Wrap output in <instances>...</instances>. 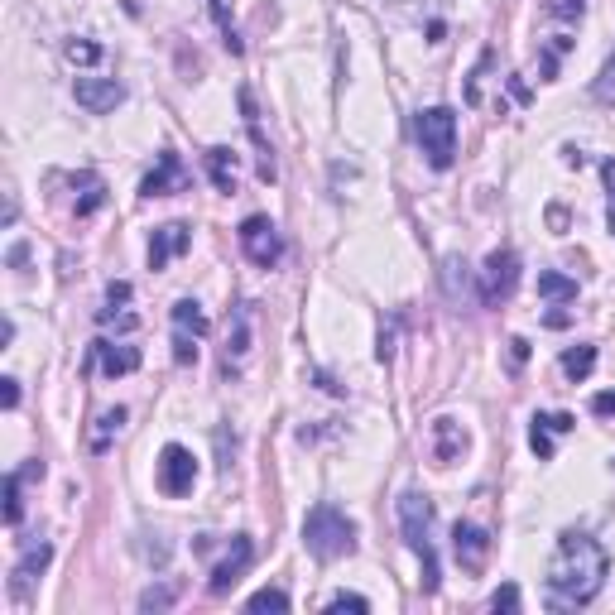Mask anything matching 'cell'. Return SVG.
I'll list each match as a JSON object with an SVG mask.
<instances>
[{
	"label": "cell",
	"instance_id": "obj_29",
	"mask_svg": "<svg viewBox=\"0 0 615 615\" xmlns=\"http://www.w3.org/2000/svg\"><path fill=\"white\" fill-rule=\"evenodd\" d=\"M173 596H178L173 587H149L145 596H140V611H169Z\"/></svg>",
	"mask_w": 615,
	"mask_h": 615
},
{
	"label": "cell",
	"instance_id": "obj_23",
	"mask_svg": "<svg viewBox=\"0 0 615 615\" xmlns=\"http://www.w3.org/2000/svg\"><path fill=\"white\" fill-rule=\"evenodd\" d=\"M246 611H289V591H279V587L255 591V596L246 601Z\"/></svg>",
	"mask_w": 615,
	"mask_h": 615
},
{
	"label": "cell",
	"instance_id": "obj_30",
	"mask_svg": "<svg viewBox=\"0 0 615 615\" xmlns=\"http://www.w3.org/2000/svg\"><path fill=\"white\" fill-rule=\"evenodd\" d=\"M327 611H370V601L356 596V591H337V596L327 601Z\"/></svg>",
	"mask_w": 615,
	"mask_h": 615
},
{
	"label": "cell",
	"instance_id": "obj_8",
	"mask_svg": "<svg viewBox=\"0 0 615 615\" xmlns=\"http://www.w3.org/2000/svg\"><path fill=\"white\" fill-rule=\"evenodd\" d=\"M73 97L82 111H92V116H106V111H116L125 101V87L116 77H77L73 82Z\"/></svg>",
	"mask_w": 615,
	"mask_h": 615
},
{
	"label": "cell",
	"instance_id": "obj_27",
	"mask_svg": "<svg viewBox=\"0 0 615 615\" xmlns=\"http://www.w3.org/2000/svg\"><path fill=\"white\" fill-rule=\"evenodd\" d=\"M25 515V500H20V476H5V519L10 524H20Z\"/></svg>",
	"mask_w": 615,
	"mask_h": 615
},
{
	"label": "cell",
	"instance_id": "obj_26",
	"mask_svg": "<svg viewBox=\"0 0 615 615\" xmlns=\"http://www.w3.org/2000/svg\"><path fill=\"white\" fill-rule=\"evenodd\" d=\"M68 63H82V68H92V63H101V44H92V39H73L68 44Z\"/></svg>",
	"mask_w": 615,
	"mask_h": 615
},
{
	"label": "cell",
	"instance_id": "obj_7",
	"mask_svg": "<svg viewBox=\"0 0 615 615\" xmlns=\"http://www.w3.org/2000/svg\"><path fill=\"white\" fill-rule=\"evenodd\" d=\"M515 279H519L515 250H495V255H486V270H481V298H486V303H505V298L515 294Z\"/></svg>",
	"mask_w": 615,
	"mask_h": 615
},
{
	"label": "cell",
	"instance_id": "obj_2",
	"mask_svg": "<svg viewBox=\"0 0 615 615\" xmlns=\"http://www.w3.org/2000/svg\"><path fill=\"white\" fill-rule=\"evenodd\" d=\"M303 543H308L313 558L337 563V558H346V553L356 548V524H351L337 505H313L308 519H303Z\"/></svg>",
	"mask_w": 615,
	"mask_h": 615
},
{
	"label": "cell",
	"instance_id": "obj_14",
	"mask_svg": "<svg viewBox=\"0 0 615 615\" xmlns=\"http://www.w3.org/2000/svg\"><path fill=\"white\" fill-rule=\"evenodd\" d=\"M462 452H467V428H462L457 419H438V423H433V457L447 467V462H457Z\"/></svg>",
	"mask_w": 615,
	"mask_h": 615
},
{
	"label": "cell",
	"instance_id": "obj_31",
	"mask_svg": "<svg viewBox=\"0 0 615 615\" xmlns=\"http://www.w3.org/2000/svg\"><path fill=\"white\" fill-rule=\"evenodd\" d=\"M587 10V0H548V15L553 20H577Z\"/></svg>",
	"mask_w": 615,
	"mask_h": 615
},
{
	"label": "cell",
	"instance_id": "obj_24",
	"mask_svg": "<svg viewBox=\"0 0 615 615\" xmlns=\"http://www.w3.org/2000/svg\"><path fill=\"white\" fill-rule=\"evenodd\" d=\"M591 97L601 101V106H615V53L606 58V68H601V77L591 82Z\"/></svg>",
	"mask_w": 615,
	"mask_h": 615
},
{
	"label": "cell",
	"instance_id": "obj_17",
	"mask_svg": "<svg viewBox=\"0 0 615 615\" xmlns=\"http://www.w3.org/2000/svg\"><path fill=\"white\" fill-rule=\"evenodd\" d=\"M173 332H183V337H207V313L197 308L193 298H183V303L173 308Z\"/></svg>",
	"mask_w": 615,
	"mask_h": 615
},
{
	"label": "cell",
	"instance_id": "obj_19",
	"mask_svg": "<svg viewBox=\"0 0 615 615\" xmlns=\"http://www.w3.org/2000/svg\"><path fill=\"white\" fill-rule=\"evenodd\" d=\"M207 173H212V183L222 193H236V159H231V149H212L207 154Z\"/></svg>",
	"mask_w": 615,
	"mask_h": 615
},
{
	"label": "cell",
	"instance_id": "obj_33",
	"mask_svg": "<svg viewBox=\"0 0 615 615\" xmlns=\"http://www.w3.org/2000/svg\"><path fill=\"white\" fill-rule=\"evenodd\" d=\"M591 414H596V419H615V390L591 394Z\"/></svg>",
	"mask_w": 615,
	"mask_h": 615
},
{
	"label": "cell",
	"instance_id": "obj_9",
	"mask_svg": "<svg viewBox=\"0 0 615 615\" xmlns=\"http://www.w3.org/2000/svg\"><path fill=\"white\" fill-rule=\"evenodd\" d=\"M250 558H255V543H250L246 534H236V539H231V553H226L222 563L212 567V591H217V596H226V591H231L236 582H241V577H246Z\"/></svg>",
	"mask_w": 615,
	"mask_h": 615
},
{
	"label": "cell",
	"instance_id": "obj_4",
	"mask_svg": "<svg viewBox=\"0 0 615 615\" xmlns=\"http://www.w3.org/2000/svg\"><path fill=\"white\" fill-rule=\"evenodd\" d=\"M414 135H419V145H423V154H428L433 169H447V164H452V154H457V116H452L447 106L419 111Z\"/></svg>",
	"mask_w": 615,
	"mask_h": 615
},
{
	"label": "cell",
	"instance_id": "obj_13",
	"mask_svg": "<svg viewBox=\"0 0 615 615\" xmlns=\"http://www.w3.org/2000/svg\"><path fill=\"white\" fill-rule=\"evenodd\" d=\"M188 241H193V236H188V226H159V231H154V241H149V265H154V270H164L173 255H183V250H188Z\"/></svg>",
	"mask_w": 615,
	"mask_h": 615
},
{
	"label": "cell",
	"instance_id": "obj_28",
	"mask_svg": "<svg viewBox=\"0 0 615 615\" xmlns=\"http://www.w3.org/2000/svg\"><path fill=\"white\" fill-rule=\"evenodd\" d=\"M121 423H125V409H111V414H101V428L97 433H92V447H106V438H111V433H121Z\"/></svg>",
	"mask_w": 615,
	"mask_h": 615
},
{
	"label": "cell",
	"instance_id": "obj_3",
	"mask_svg": "<svg viewBox=\"0 0 615 615\" xmlns=\"http://www.w3.org/2000/svg\"><path fill=\"white\" fill-rule=\"evenodd\" d=\"M399 529H404V543L423 558V587L438 591V553H433V505H428V495L419 491L399 495Z\"/></svg>",
	"mask_w": 615,
	"mask_h": 615
},
{
	"label": "cell",
	"instance_id": "obj_25",
	"mask_svg": "<svg viewBox=\"0 0 615 615\" xmlns=\"http://www.w3.org/2000/svg\"><path fill=\"white\" fill-rule=\"evenodd\" d=\"M212 5V15H217V25H222V44L231 53H241V34H236V25H231V10H226V0H207Z\"/></svg>",
	"mask_w": 615,
	"mask_h": 615
},
{
	"label": "cell",
	"instance_id": "obj_37",
	"mask_svg": "<svg viewBox=\"0 0 615 615\" xmlns=\"http://www.w3.org/2000/svg\"><path fill=\"white\" fill-rule=\"evenodd\" d=\"M106 294H111V303H125V298H130V284H111Z\"/></svg>",
	"mask_w": 615,
	"mask_h": 615
},
{
	"label": "cell",
	"instance_id": "obj_11",
	"mask_svg": "<svg viewBox=\"0 0 615 615\" xmlns=\"http://www.w3.org/2000/svg\"><path fill=\"white\" fill-rule=\"evenodd\" d=\"M250 327H255V313H250V303H236L231 308V332H226V370L231 366H241L250 356Z\"/></svg>",
	"mask_w": 615,
	"mask_h": 615
},
{
	"label": "cell",
	"instance_id": "obj_12",
	"mask_svg": "<svg viewBox=\"0 0 615 615\" xmlns=\"http://www.w3.org/2000/svg\"><path fill=\"white\" fill-rule=\"evenodd\" d=\"M183 183H188V173H183V164H178V154H159V169L140 183V193H145V197H164V193H178Z\"/></svg>",
	"mask_w": 615,
	"mask_h": 615
},
{
	"label": "cell",
	"instance_id": "obj_6",
	"mask_svg": "<svg viewBox=\"0 0 615 615\" xmlns=\"http://www.w3.org/2000/svg\"><path fill=\"white\" fill-rule=\"evenodd\" d=\"M241 250H246L250 265L274 270V265L284 260V236H279V226H274L270 217H246V222H241Z\"/></svg>",
	"mask_w": 615,
	"mask_h": 615
},
{
	"label": "cell",
	"instance_id": "obj_16",
	"mask_svg": "<svg viewBox=\"0 0 615 615\" xmlns=\"http://www.w3.org/2000/svg\"><path fill=\"white\" fill-rule=\"evenodd\" d=\"M97 361H101V375H130V370H140V351L135 346L97 342Z\"/></svg>",
	"mask_w": 615,
	"mask_h": 615
},
{
	"label": "cell",
	"instance_id": "obj_32",
	"mask_svg": "<svg viewBox=\"0 0 615 615\" xmlns=\"http://www.w3.org/2000/svg\"><path fill=\"white\" fill-rule=\"evenodd\" d=\"M197 337H183V332H173V361L178 366H188V361H197Z\"/></svg>",
	"mask_w": 615,
	"mask_h": 615
},
{
	"label": "cell",
	"instance_id": "obj_22",
	"mask_svg": "<svg viewBox=\"0 0 615 615\" xmlns=\"http://www.w3.org/2000/svg\"><path fill=\"white\" fill-rule=\"evenodd\" d=\"M49 553H53L49 543H39V548H29V553H25V563L15 567V591H25L29 582H34V572H44V563H49Z\"/></svg>",
	"mask_w": 615,
	"mask_h": 615
},
{
	"label": "cell",
	"instance_id": "obj_21",
	"mask_svg": "<svg viewBox=\"0 0 615 615\" xmlns=\"http://www.w3.org/2000/svg\"><path fill=\"white\" fill-rule=\"evenodd\" d=\"M591 370H596V346H572V351H563V375L567 380H587Z\"/></svg>",
	"mask_w": 615,
	"mask_h": 615
},
{
	"label": "cell",
	"instance_id": "obj_20",
	"mask_svg": "<svg viewBox=\"0 0 615 615\" xmlns=\"http://www.w3.org/2000/svg\"><path fill=\"white\" fill-rule=\"evenodd\" d=\"M539 298H548V303H572L577 298V279H567V274H539Z\"/></svg>",
	"mask_w": 615,
	"mask_h": 615
},
{
	"label": "cell",
	"instance_id": "obj_5",
	"mask_svg": "<svg viewBox=\"0 0 615 615\" xmlns=\"http://www.w3.org/2000/svg\"><path fill=\"white\" fill-rule=\"evenodd\" d=\"M154 486L169 495V500L193 495V486H197V457L183 443H169L164 452H159V462H154Z\"/></svg>",
	"mask_w": 615,
	"mask_h": 615
},
{
	"label": "cell",
	"instance_id": "obj_34",
	"mask_svg": "<svg viewBox=\"0 0 615 615\" xmlns=\"http://www.w3.org/2000/svg\"><path fill=\"white\" fill-rule=\"evenodd\" d=\"M491 606L495 611H519V587H500L491 596Z\"/></svg>",
	"mask_w": 615,
	"mask_h": 615
},
{
	"label": "cell",
	"instance_id": "obj_35",
	"mask_svg": "<svg viewBox=\"0 0 615 615\" xmlns=\"http://www.w3.org/2000/svg\"><path fill=\"white\" fill-rule=\"evenodd\" d=\"M606 183H611V212H606V222H611V236H615V164H606Z\"/></svg>",
	"mask_w": 615,
	"mask_h": 615
},
{
	"label": "cell",
	"instance_id": "obj_10",
	"mask_svg": "<svg viewBox=\"0 0 615 615\" xmlns=\"http://www.w3.org/2000/svg\"><path fill=\"white\" fill-rule=\"evenodd\" d=\"M452 548H457V563L467 567V572H481V567H486V553H491V539H486V529H476V524H457V529H452Z\"/></svg>",
	"mask_w": 615,
	"mask_h": 615
},
{
	"label": "cell",
	"instance_id": "obj_15",
	"mask_svg": "<svg viewBox=\"0 0 615 615\" xmlns=\"http://www.w3.org/2000/svg\"><path fill=\"white\" fill-rule=\"evenodd\" d=\"M558 433H572V419H567V414H539V419H534V433H529V443H534L539 457H553V438H558Z\"/></svg>",
	"mask_w": 615,
	"mask_h": 615
},
{
	"label": "cell",
	"instance_id": "obj_1",
	"mask_svg": "<svg viewBox=\"0 0 615 615\" xmlns=\"http://www.w3.org/2000/svg\"><path fill=\"white\" fill-rule=\"evenodd\" d=\"M611 558L591 534H563L548 558V601L553 606H587L606 587Z\"/></svg>",
	"mask_w": 615,
	"mask_h": 615
},
{
	"label": "cell",
	"instance_id": "obj_36",
	"mask_svg": "<svg viewBox=\"0 0 615 615\" xmlns=\"http://www.w3.org/2000/svg\"><path fill=\"white\" fill-rule=\"evenodd\" d=\"M20 404V380H5V409H15Z\"/></svg>",
	"mask_w": 615,
	"mask_h": 615
},
{
	"label": "cell",
	"instance_id": "obj_18",
	"mask_svg": "<svg viewBox=\"0 0 615 615\" xmlns=\"http://www.w3.org/2000/svg\"><path fill=\"white\" fill-rule=\"evenodd\" d=\"M73 188H82V197H77V217H92L101 202H106V183H101L97 173H82V178H73Z\"/></svg>",
	"mask_w": 615,
	"mask_h": 615
}]
</instances>
